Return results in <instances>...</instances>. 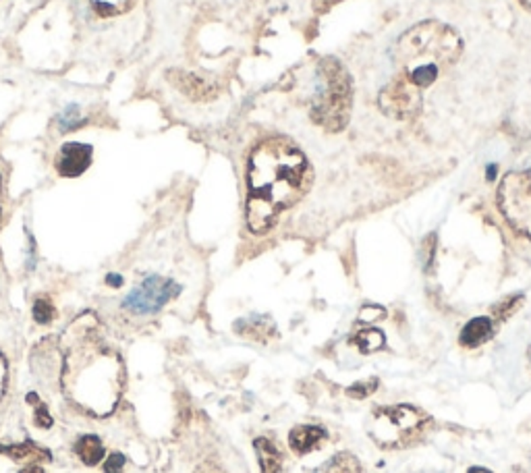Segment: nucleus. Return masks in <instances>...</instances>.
Returning a JSON list of instances; mask_svg holds the SVG:
<instances>
[{
  "label": "nucleus",
  "mask_w": 531,
  "mask_h": 473,
  "mask_svg": "<svg viewBox=\"0 0 531 473\" xmlns=\"http://www.w3.org/2000/svg\"><path fill=\"white\" fill-rule=\"evenodd\" d=\"M311 171L303 152L285 137L258 146L250 160L247 227L256 235L268 232L279 212L291 208L309 189Z\"/></svg>",
  "instance_id": "nucleus-1"
},
{
  "label": "nucleus",
  "mask_w": 531,
  "mask_h": 473,
  "mask_svg": "<svg viewBox=\"0 0 531 473\" xmlns=\"http://www.w3.org/2000/svg\"><path fill=\"white\" fill-rule=\"evenodd\" d=\"M62 378L73 403L96 415H109L123 388V365L117 353L90 333H81L65 359Z\"/></svg>",
  "instance_id": "nucleus-2"
},
{
  "label": "nucleus",
  "mask_w": 531,
  "mask_h": 473,
  "mask_svg": "<svg viewBox=\"0 0 531 473\" xmlns=\"http://www.w3.org/2000/svg\"><path fill=\"white\" fill-rule=\"evenodd\" d=\"M461 48L463 42L459 33L441 21L415 25L394 44V80L420 91L426 90L438 80L442 69L459 59Z\"/></svg>",
  "instance_id": "nucleus-3"
},
{
  "label": "nucleus",
  "mask_w": 531,
  "mask_h": 473,
  "mask_svg": "<svg viewBox=\"0 0 531 473\" xmlns=\"http://www.w3.org/2000/svg\"><path fill=\"white\" fill-rule=\"evenodd\" d=\"M351 77L337 59H324L318 67V91L311 117L326 131L337 133L349 123Z\"/></svg>",
  "instance_id": "nucleus-4"
},
{
  "label": "nucleus",
  "mask_w": 531,
  "mask_h": 473,
  "mask_svg": "<svg viewBox=\"0 0 531 473\" xmlns=\"http://www.w3.org/2000/svg\"><path fill=\"white\" fill-rule=\"evenodd\" d=\"M430 428V415L413 405L380 407L372 415L370 436L382 449H405L420 442Z\"/></svg>",
  "instance_id": "nucleus-5"
},
{
  "label": "nucleus",
  "mask_w": 531,
  "mask_h": 473,
  "mask_svg": "<svg viewBox=\"0 0 531 473\" xmlns=\"http://www.w3.org/2000/svg\"><path fill=\"white\" fill-rule=\"evenodd\" d=\"M498 206L507 222L519 235L531 237V158L502 179Z\"/></svg>",
  "instance_id": "nucleus-6"
},
{
  "label": "nucleus",
  "mask_w": 531,
  "mask_h": 473,
  "mask_svg": "<svg viewBox=\"0 0 531 473\" xmlns=\"http://www.w3.org/2000/svg\"><path fill=\"white\" fill-rule=\"evenodd\" d=\"M179 285L171 279L162 277H147L137 289L127 295L123 301V307L127 312L146 316L154 314L166 306L168 301L179 295Z\"/></svg>",
  "instance_id": "nucleus-7"
},
{
  "label": "nucleus",
  "mask_w": 531,
  "mask_h": 473,
  "mask_svg": "<svg viewBox=\"0 0 531 473\" xmlns=\"http://www.w3.org/2000/svg\"><path fill=\"white\" fill-rule=\"evenodd\" d=\"M378 104H380V110L388 117L409 118L417 115V110H420L422 91L393 77L391 83H386V86L382 88L378 96Z\"/></svg>",
  "instance_id": "nucleus-8"
},
{
  "label": "nucleus",
  "mask_w": 531,
  "mask_h": 473,
  "mask_svg": "<svg viewBox=\"0 0 531 473\" xmlns=\"http://www.w3.org/2000/svg\"><path fill=\"white\" fill-rule=\"evenodd\" d=\"M166 77H168V81H171L173 86L181 91V94H185L189 100H194V102H208V100H212V98H216V94H218L216 86H212L210 81L202 80V77L189 73V71L171 69L166 73Z\"/></svg>",
  "instance_id": "nucleus-9"
},
{
  "label": "nucleus",
  "mask_w": 531,
  "mask_h": 473,
  "mask_svg": "<svg viewBox=\"0 0 531 473\" xmlns=\"http://www.w3.org/2000/svg\"><path fill=\"white\" fill-rule=\"evenodd\" d=\"M91 165V146L88 144H65L61 147L56 168L62 176H80Z\"/></svg>",
  "instance_id": "nucleus-10"
},
{
  "label": "nucleus",
  "mask_w": 531,
  "mask_h": 473,
  "mask_svg": "<svg viewBox=\"0 0 531 473\" xmlns=\"http://www.w3.org/2000/svg\"><path fill=\"white\" fill-rule=\"evenodd\" d=\"M235 328H237L239 335L251 338V341H260V343H268L272 336H276V326L268 316L245 317V320L237 322Z\"/></svg>",
  "instance_id": "nucleus-11"
},
{
  "label": "nucleus",
  "mask_w": 531,
  "mask_h": 473,
  "mask_svg": "<svg viewBox=\"0 0 531 473\" xmlns=\"http://www.w3.org/2000/svg\"><path fill=\"white\" fill-rule=\"evenodd\" d=\"M492 335H494V322L490 320V317L479 316L465 324L459 341H461L463 347H479V345L486 343Z\"/></svg>",
  "instance_id": "nucleus-12"
},
{
  "label": "nucleus",
  "mask_w": 531,
  "mask_h": 473,
  "mask_svg": "<svg viewBox=\"0 0 531 473\" xmlns=\"http://www.w3.org/2000/svg\"><path fill=\"white\" fill-rule=\"evenodd\" d=\"M326 439V432L318 426H297L293 432L289 434V442L297 455H306L314 450L318 444Z\"/></svg>",
  "instance_id": "nucleus-13"
},
{
  "label": "nucleus",
  "mask_w": 531,
  "mask_h": 473,
  "mask_svg": "<svg viewBox=\"0 0 531 473\" xmlns=\"http://www.w3.org/2000/svg\"><path fill=\"white\" fill-rule=\"evenodd\" d=\"M253 447H256L261 473H282V455L272 440L256 439Z\"/></svg>",
  "instance_id": "nucleus-14"
},
{
  "label": "nucleus",
  "mask_w": 531,
  "mask_h": 473,
  "mask_svg": "<svg viewBox=\"0 0 531 473\" xmlns=\"http://www.w3.org/2000/svg\"><path fill=\"white\" fill-rule=\"evenodd\" d=\"M75 453L83 463L90 465V468H94V465L102 461L104 447L98 436H83V439H80L75 444Z\"/></svg>",
  "instance_id": "nucleus-15"
},
{
  "label": "nucleus",
  "mask_w": 531,
  "mask_h": 473,
  "mask_svg": "<svg viewBox=\"0 0 531 473\" xmlns=\"http://www.w3.org/2000/svg\"><path fill=\"white\" fill-rule=\"evenodd\" d=\"M0 450L9 455L13 461H38V459H51V453H48V450L33 447L32 442L19 444V447H6Z\"/></svg>",
  "instance_id": "nucleus-16"
},
{
  "label": "nucleus",
  "mask_w": 531,
  "mask_h": 473,
  "mask_svg": "<svg viewBox=\"0 0 531 473\" xmlns=\"http://www.w3.org/2000/svg\"><path fill=\"white\" fill-rule=\"evenodd\" d=\"M318 473H361V465L353 455H335Z\"/></svg>",
  "instance_id": "nucleus-17"
},
{
  "label": "nucleus",
  "mask_w": 531,
  "mask_h": 473,
  "mask_svg": "<svg viewBox=\"0 0 531 473\" xmlns=\"http://www.w3.org/2000/svg\"><path fill=\"white\" fill-rule=\"evenodd\" d=\"M88 3L100 17H115L129 11L136 0H88Z\"/></svg>",
  "instance_id": "nucleus-18"
},
{
  "label": "nucleus",
  "mask_w": 531,
  "mask_h": 473,
  "mask_svg": "<svg viewBox=\"0 0 531 473\" xmlns=\"http://www.w3.org/2000/svg\"><path fill=\"white\" fill-rule=\"evenodd\" d=\"M353 343H356L364 353H372V351H378L382 345H384V335L376 328H367V330H361V333L353 338Z\"/></svg>",
  "instance_id": "nucleus-19"
},
{
  "label": "nucleus",
  "mask_w": 531,
  "mask_h": 473,
  "mask_svg": "<svg viewBox=\"0 0 531 473\" xmlns=\"http://www.w3.org/2000/svg\"><path fill=\"white\" fill-rule=\"evenodd\" d=\"M81 112H80V109H77L75 104H71V106H67L65 110L61 112V117H59V127H61V131H73V129H77V127L81 125Z\"/></svg>",
  "instance_id": "nucleus-20"
},
{
  "label": "nucleus",
  "mask_w": 531,
  "mask_h": 473,
  "mask_svg": "<svg viewBox=\"0 0 531 473\" xmlns=\"http://www.w3.org/2000/svg\"><path fill=\"white\" fill-rule=\"evenodd\" d=\"M33 320L38 324H51L54 320V307L46 298H38L33 301Z\"/></svg>",
  "instance_id": "nucleus-21"
},
{
  "label": "nucleus",
  "mask_w": 531,
  "mask_h": 473,
  "mask_svg": "<svg viewBox=\"0 0 531 473\" xmlns=\"http://www.w3.org/2000/svg\"><path fill=\"white\" fill-rule=\"evenodd\" d=\"M376 388H378V380L370 378V380H364V383L351 384L349 388H346V394L353 399H365L370 397L372 393H376Z\"/></svg>",
  "instance_id": "nucleus-22"
},
{
  "label": "nucleus",
  "mask_w": 531,
  "mask_h": 473,
  "mask_svg": "<svg viewBox=\"0 0 531 473\" xmlns=\"http://www.w3.org/2000/svg\"><path fill=\"white\" fill-rule=\"evenodd\" d=\"M521 299H523L521 295H515V298L505 301V303H502V306L494 307V314H497L498 320H505V317H508V316H511L515 312L517 306H519V303H521Z\"/></svg>",
  "instance_id": "nucleus-23"
},
{
  "label": "nucleus",
  "mask_w": 531,
  "mask_h": 473,
  "mask_svg": "<svg viewBox=\"0 0 531 473\" xmlns=\"http://www.w3.org/2000/svg\"><path fill=\"white\" fill-rule=\"evenodd\" d=\"M123 468H125V457L120 453L110 455L104 461V473H123Z\"/></svg>",
  "instance_id": "nucleus-24"
},
{
  "label": "nucleus",
  "mask_w": 531,
  "mask_h": 473,
  "mask_svg": "<svg viewBox=\"0 0 531 473\" xmlns=\"http://www.w3.org/2000/svg\"><path fill=\"white\" fill-rule=\"evenodd\" d=\"M338 3H343V0H314V9L316 13H328Z\"/></svg>",
  "instance_id": "nucleus-25"
},
{
  "label": "nucleus",
  "mask_w": 531,
  "mask_h": 473,
  "mask_svg": "<svg viewBox=\"0 0 531 473\" xmlns=\"http://www.w3.org/2000/svg\"><path fill=\"white\" fill-rule=\"evenodd\" d=\"M35 421H38L42 428H51V426H52V418L46 413L44 405H40V407H38V415H35Z\"/></svg>",
  "instance_id": "nucleus-26"
},
{
  "label": "nucleus",
  "mask_w": 531,
  "mask_h": 473,
  "mask_svg": "<svg viewBox=\"0 0 531 473\" xmlns=\"http://www.w3.org/2000/svg\"><path fill=\"white\" fill-rule=\"evenodd\" d=\"M195 473H224L221 468H218L216 463H210V461H206V463H202L200 468L195 469Z\"/></svg>",
  "instance_id": "nucleus-27"
},
{
  "label": "nucleus",
  "mask_w": 531,
  "mask_h": 473,
  "mask_svg": "<svg viewBox=\"0 0 531 473\" xmlns=\"http://www.w3.org/2000/svg\"><path fill=\"white\" fill-rule=\"evenodd\" d=\"M5 380H6V368H5V359L0 355V397L5 393Z\"/></svg>",
  "instance_id": "nucleus-28"
},
{
  "label": "nucleus",
  "mask_w": 531,
  "mask_h": 473,
  "mask_svg": "<svg viewBox=\"0 0 531 473\" xmlns=\"http://www.w3.org/2000/svg\"><path fill=\"white\" fill-rule=\"evenodd\" d=\"M106 280H109V285H112V287H120V285H123V279L115 277V274H110V277L106 279Z\"/></svg>",
  "instance_id": "nucleus-29"
},
{
  "label": "nucleus",
  "mask_w": 531,
  "mask_h": 473,
  "mask_svg": "<svg viewBox=\"0 0 531 473\" xmlns=\"http://www.w3.org/2000/svg\"><path fill=\"white\" fill-rule=\"evenodd\" d=\"M21 473H44V469L38 468V465H30V468H25Z\"/></svg>",
  "instance_id": "nucleus-30"
},
{
  "label": "nucleus",
  "mask_w": 531,
  "mask_h": 473,
  "mask_svg": "<svg viewBox=\"0 0 531 473\" xmlns=\"http://www.w3.org/2000/svg\"><path fill=\"white\" fill-rule=\"evenodd\" d=\"M467 473H492V471L486 469V468H471Z\"/></svg>",
  "instance_id": "nucleus-31"
},
{
  "label": "nucleus",
  "mask_w": 531,
  "mask_h": 473,
  "mask_svg": "<svg viewBox=\"0 0 531 473\" xmlns=\"http://www.w3.org/2000/svg\"><path fill=\"white\" fill-rule=\"evenodd\" d=\"M521 5H523V6H527V9L531 11V0H521Z\"/></svg>",
  "instance_id": "nucleus-32"
},
{
  "label": "nucleus",
  "mask_w": 531,
  "mask_h": 473,
  "mask_svg": "<svg viewBox=\"0 0 531 473\" xmlns=\"http://www.w3.org/2000/svg\"><path fill=\"white\" fill-rule=\"evenodd\" d=\"M527 357H529V364H531V345H529V351H527Z\"/></svg>",
  "instance_id": "nucleus-33"
},
{
  "label": "nucleus",
  "mask_w": 531,
  "mask_h": 473,
  "mask_svg": "<svg viewBox=\"0 0 531 473\" xmlns=\"http://www.w3.org/2000/svg\"><path fill=\"white\" fill-rule=\"evenodd\" d=\"M0 218H3V208H0Z\"/></svg>",
  "instance_id": "nucleus-34"
}]
</instances>
